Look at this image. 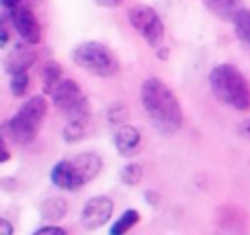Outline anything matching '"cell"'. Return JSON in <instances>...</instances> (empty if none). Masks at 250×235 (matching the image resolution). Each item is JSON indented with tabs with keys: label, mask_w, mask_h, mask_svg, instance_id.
<instances>
[{
	"label": "cell",
	"mask_w": 250,
	"mask_h": 235,
	"mask_svg": "<svg viewBox=\"0 0 250 235\" xmlns=\"http://www.w3.org/2000/svg\"><path fill=\"white\" fill-rule=\"evenodd\" d=\"M141 101L149 117L151 126L160 134H173L182 128V108L180 101L171 92V88L156 77L145 79L141 88Z\"/></svg>",
	"instance_id": "cell-1"
},
{
	"label": "cell",
	"mask_w": 250,
	"mask_h": 235,
	"mask_svg": "<svg viewBox=\"0 0 250 235\" xmlns=\"http://www.w3.org/2000/svg\"><path fill=\"white\" fill-rule=\"evenodd\" d=\"M211 90L222 104L235 110H250V82L233 64H217L208 75Z\"/></svg>",
	"instance_id": "cell-2"
},
{
	"label": "cell",
	"mask_w": 250,
	"mask_h": 235,
	"mask_svg": "<svg viewBox=\"0 0 250 235\" xmlns=\"http://www.w3.org/2000/svg\"><path fill=\"white\" fill-rule=\"evenodd\" d=\"M46 99L42 95H35L22 104V108L4 123V134L18 145H29L38 136L40 126L46 117Z\"/></svg>",
	"instance_id": "cell-3"
},
{
	"label": "cell",
	"mask_w": 250,
	"mask_h": 235,
	"mask_svg": "<svg viewBox=\"0 0 250 235\" xmlns=\"http://www.w3.org/2000/svg\"><path fill=\"white\" fill-rule=\"evenodd\" d=\"M73 62L86 73H92L97 77H114L121 68L117 55L112 48H108L101 42H82L73 48Z\"/></svg>",
	"instance_id": "cell-4"
},
{
	"label": "cell",
	"mask_w": 250,
	"mask_h": 235,
	"mask_svg": "<svg viewBox=\"0 0 250 235\" xmlns=\"http://www.w3.org/2000/svg\"><path fill=\"white\" fill-rule=\"evenodd\" d=\"M129 24L145 38V42L149 46L158 48L165 40V24L160 20V16L156 13V9L147 7V4H134L127 13Z\"/></svg>",
	"instance_id": "cell-5"
},
{
	"label": "cell",
	"mask_w": 250,
	"mask_h": 235,
	"mask_svg": "<svg viewBox=\"0 0 250 235\" xmlns=\"http://www.w3.org/2000/svg\"><path fill=\"white\" fill-rule=\"evenodd\" d=\"M9 20H11L16 33L20 35L26 44H38L40 40H42L40 22H38V18L33 16V11H31L26 4H20V7L11 9V11H9Z\"/></svg>",
	"instance_id": "cell-6"
},
{
	"label": "cell",
	"mask_w": 250,
	"mask_h": 235,
	"mask_svg": "<svg viewBox=\"0 0 250 235\" xmlns=\"http://www.w3.org/2000/svg\"><path fill=\"white\" fill-rule=\"evenodd\" d=\"M114 211V202L108 196H95L83 205L82 209V224L88 231H95V229L104 227L110 218H112Z\"/></svg>",
	"instance_id": "cell-7"
},
{
	"label": "cell",
	"mask_w": 250,
	"mask_h": 235,
	"mask_svg": "<svg viewBox=\"0 0 250 235\" xmlns=\"http://www.w3.org/2000/svg\"><path fill=\"white\" fill-rule=\"evenodd\" d=\"M51 97H53V106L64 114H70L75 108H79V106L86 101V97L82 95L79 86L73 79H62L51 90Z\"/></svg>",
	"instance_id": "cell-8"
},
{
	"label": "cell",
	"mask_w": 250,
	"mask_h": 235,
	"mask_svg": "<svg viewBox=\"0 0 250 235\" xmlns=\"http://www.w3.org/2000/svg\"><path fill=\"white\" fill-rule=\"evenodd\" d=\"M51 180L55 187L64 189V192H73L79 189L83 185V180L79 178L77 170H75L73 161H60L55 167L51 170Z\"/></svg>",
	"instance_id": "cell-9"
},
{
	"label": "cell",
	"mask_w": 250,
	"mask_h": 235,
	"mask_svg": "<svg viewBox=\"0 0 250 235\" xmlns=\"http://www.w3.org/2000/svg\"><path fill=\"white\" fill-rule=\"evenodd\" d=\"M77 170L79 178L83 180V185L90 183L92 178H97V174L101 171V156L95 152H83V154H77L75 158H70Z\"/></svg>",
	"instance_id": "cell-10"
},
{
	"label": "cell",
	"mask_w": 250,
	"mask_h": 235,
	"mask_svg": "<svg viewBox=\"0 0 250 235\" xmlns=\"http://www.w3.org/2000/svg\"><path fill=\"white\" fill-rule=\"evenodd\" d=\"M114 145H117V150L125 156H129V154H134L138 148H141V132L136 130L134 126H119L117 132H114Z\"/></svg>",
	"instance_id": "cell-11"
},
{
	"label": "cell",
	"mask_w": 250,
	"mask_h": 235,
	"mask_svg": "<svg viewBox=\"0 0 250 235\" xmlns=\"http://www.w3.org/2000/svg\"><path fill=\"white\" fill-rule=\"evenodd\" d=\"M35 55L26 48H16L11 51L7 57H4V68H7L9 75H16V73H26V70L33 66Z\"/></svg>",
	"instance_id": "cell-12"
},
{
	"label": "cell",
	"mask_w": 250,
	"mask_h": 235,
	"mask_svg": "<svg viewBox=\"0 0 250 235\" xmlns=\"http://www.w3.org/2000/svg\"><path fill=\"white\" fill-rule=\"evenodd\" d=\"M202 4L220 20H233L239 9H244L242 0H202Z\"/></svg>",
	"instance_id": "cell-13"
},
{
	"label": "cell",
	"mask_w": 250,
	"mask_h": 235,
	"mask_svg": "<svg viewBox=\"0 0 250 235\" xmlns=\"http://www.w3.org/2000/svg\"><path fill=\"white\" fill-rule=\"evenodd\" d=\"M66 211H68V202L64 198H51L42 205V218L46 222H57L66 215Z\"/></svg>",
	"instance_id": "cell-14"
},
{
	"label": "cell",
	"mask_w": 250,
	"mask_h": 235,
	"mask_svg": "<svg viewBox=\"0 0 250 235\" xmlns=\"http://www.w3.org/2000/svg\"><path fill=\"white\" fill-rule=\"evenodd\" d=\"M88 121L90 119H68V123L64 128V141L75 143V141L83 139L88 132Z\"/></svg>",
	"instance_id": "cell-15"
},
{
	"label": "cell",
	"mask_w": 250,
	"mask_h": 235,
	"mask_svg": "<svg viewBox=\"0 0 250 235\" xmlns=\"http://www.w3.org/2000/svg\"><path fill=\"white\" fill-rule=\"evenodd\" d=\"M233 26L237 38L244 44H250V9H239V13L233 18Z\"/></svg>",
	"instance_id": "cell-16"
},
{
	"label": "cell",
	"mask_w": 250,
	"mask_h": 235,
	"mask_svg": "<svg viewBox=\"0 0 250 235\" xmlns=\"http://www.w3.org/2000/svg\"><path fill=\"white\" fill-rule=\"evenodd\" d=\"M42 82H44V90L51 92L57 84L62 82V68L57 62H46L42 68Z\"/></svg>",
	"instance_id": "cell-17"
},
{
	"label": "cell",
	"mask_w": 250,
	"mask_h": 235,
	"mask_svg": "<svg viewBox=\"0 0 250 235\" xmlns=\"http://www.w3.org/2000/svg\"><path fill=\"white\" fill-rule=\"evenodd\" d=\"M141 220V215H138V211H134V209H127L125 214L121 215V218L114 222V227L110 229V235H125L129 231V229L134 227V224Z\"/></svg>",
	"instance_id": "cell-18"
},
{
	"label": "cell",
	"mask_w": 250,
	"mask_h": 235,
	"mask_svg": "<svg viewBox=\"0 0 250 235\" xmlns=\"http://www.w3.org/2000/svg\"><path fill=\"white\" fill-rule=\"evenodd\" d=\"M141 178H143V170H141V165H138V163H129V165L123 167L121 180L125 185H138V183H141Z\"/></svg>",
	"instance_id": "cell-19"
},
{
	"label": "cell",
	"mask_w": 250,
	"mask_h": 235,
	"mask_svg": "<svg viewBox=\"0 0 250 235\" xmlns=\"http://www.w3.org/2000/svg\"><path fill=\"white\" fill-rule=\"evenodd\" d=\"M9 86H11V92L16 97H24L26 90H29V75H26V73L11 75V82H9Z\"/></svg>",
	"instance_id": "cell-20"
},
{
	"label": "cell",
	"mask_w": 250,
	"mask_h": 235,
	"mask_svg": "<svg viewBox=\"0 0 250 235\" xmlns=\"http://www.w3.org/2000/svg\"><path fill=\"white\" fill-rule=\"evenodd\" d=\"M127 108H125L123 104H114L112 108H110V112H108V117H110V123H114V126H123V121L127 119Z\"/></svg>",
	"instance_id": "cell-21"
},
{
	"label": "cell",
	"mask_w": 250,
	"mask_h": 235,
	"mask_svg": "<svg viewBox=\"0 0 250 235\" xmlns=\"http://www.w3.org/2000/svg\"><path fill=\"white\" fill-rule=\"evenodd\" d=\"M33 235H68L64 231V229H60V227H44V229H40V231H35Z\"/></svg>",
	"instance_id": "cell-22"
},
{
	"label": "cell",
	"mask_w": 250,
	"mask_h": 235,
	"mask_svg": "<svg viewBox=\"0 0 250 235\" xmlns=\"http://www.w3.org/2000/svg\"><path fill=\"white\" fill-rule=\"evenodd\" d=\"M22 2H24V0H0V4L4 7V11H11V9L20 7Z\"/></svg>",
	"instance_id": "cell-23"
},
{
	"label": "cell",
	"mask_w": 250,
	"mask_h": 235,
	"mask_svg": "<svg viewBox=\"0 0 250 235\" xmlns=\"http://www.w3.org/2000/svg\"><path fill=\"white\" fill-rule=\"evenodd\" d=\"M239 134L250 141V119H246L244 123H239Z\"/></svg>",
	"instance_id": "cell-24"
},
{
	"label": "cell",
	"mask_w": 250,
	"mask_h": 235,
	"mask_svg": "<svg viewBox=\"0 0 250 235\" xmlns=\"http://www.w3.org/2000/svg\"><path fill=\"white\" fill-rule=\"evenodd\" d=\"M92 2H97L99 7H119L121 0H92Z\"/></svg>",
	"instance_id": "cell-25"
},
{
	"label": "cell",
	"mask_w": 250,
	"mask_h": 235,
	"mask_svg": "<svg viewBox=\"0 0 250 235\" xmlns=\"http://www.w3.org/2000/svg\"><path fill=\"white\" fill-rule=\"evenodd\" d=\"M0 233H2V235H11V233H13V229H11V224H9V220H0Z\"/></svg>",
	"instance_id": "cell-26"
}]
</instances>
